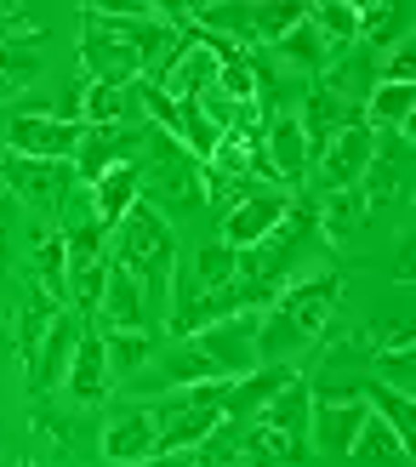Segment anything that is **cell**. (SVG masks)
Segmentation results:
<instances>
[{"mask_svg":"<svg viewBox=\"0 0 416 467\" xmlns=\"http://www.w3.org/2000/svg\"><path fill=\"white\" fill-rule=\"evenodd\" d=\"M342 296V279L337 274H308V279H291V285L268 302V314H257V359L263 365H291L296 354L326 337V319Z\"/></svg>","mask_w":416,"mask_h":467,"instance_id":"6da1fadb","label":"cell"},{"mask_svg":"<svg viewBox=\"0 0 416 467\" xmlns=\"http://www.w3.org/2000/svg\"><path fill=\"white\" fill-rule=\"evenodd\" d=\"M109 245H114V263H120L137 285H143L149 302V325H166L172 308V274H177V234L166 217H154L143 200L109 228Z\"/></svg>","mask_w":416,"mask_h":467,"instance_id":"7a4b0ae2","label":"cell"},{"mask_svg":"<svg viewBox=\"0 0 416 467\" xmlns=\"http://www.w3.org/2000/svg\"><path fill=\"white\" fill-rule=\"evenodd\" d=\"M137 200L149 205L154 217H194L205 212V189H200V160H189V149L166 131L143 137V154H137Z\"/></svg>","mask_w":416,"mask_h":467,"instance_id":"3957f363","label":"cell"},{"mask_svg":"<svg viewBox=\"0 0 416 467\" xmlns=\"http://www.w3.org/2000/svg\"><path fill=\"white\" fill-rule=\"evenodd\" d=\"M371 416L359 382H337V388H308V451L326 456H348L359 422Z\"/></svg>","mask_w":416,"mask_h":467,"instance_id":"277c9868","label":"cell"},{"mask_svg":"<svg viewBox=\"0 0 416 467\" xmlns=\"http://www.w3.org/2000/svg\"><path fill=\"white\" fill-rule=\"evenodd\" d=\"M80 63L91 86H131L143 80V63H137L131 40L114 29V17L103 6H86V35H80Z\"/></svg>","mask_w":416,"mask_h":467,"instance_id":"5b68a950","label":"cell"},{"mask_svg":"<svg viewBox=\"0 0 416 467\" xmlns=\"http://www.w3.org/2000/svg\"><path fill=\"white\" fill-rule=\"evenodd\" d=\"M98 451H103L109 467H149L160 456V410L149 400L114 405L103 433H98Z\"/></svg>","mask_w":416,"mask_h":467,"instance_id":"8992f818","label":"cell"},{"mask_svg":"<svg viewBox=\"0 0 416 467\" xmlns=\"http://www.w3.org/2000/svg\"><path fill=\"white\" fill-rule=\"evenodd\" d=\"M0 166H6V182H12V200H23L29 212L52 217L63 194L75 189V166L68 160H23V154H0Z\"/></svg>","mask_w":416,"mask_h":467,"instance_id":"52a82bcc","label":"cell"},{"mask_svg":"<svg viewBox=\"0 0 416 467\" xmlns=\"http://www.w3.org/2000/svg\"><path fill=\"white\" fill-rule=\"evenodd\" d=\"M143 126H80V143H75V177L86 182H98L103 171H114V166H137V154H143Z\"/></svg>","mask_w":416,"mask_h":467,"instance_id":"ba28073f","label":"cell"},{"mask_svg":"<svg viewBox=\"0 0 416 467\" xmlns=\"http://www.w3.org/2000/svg\"><path fill=\"white\" fill-rule=\"evenodd\" d=\"M205 359H212L228 382L234 377H251L263 359H257V314H228V319H217V325H205V331H194L189 337Z\"/></svg>","mask_w":416,"mask_h":467,"instance_id":"9c48e42d","label":"cell"},{"mask_svg":"<svg viewBox=\"0 0 416 467\" xmlns=\"http://www.w3.org/2000/svg\"><path fill=\"white\" fill-rule=\"evenodd\" d=\"M371 160H377V131L365 126V120H354V126H342L331 143L314 154V166H319L326 194H342V189H359V182H365Z\"/></svg>","mask_w":416,"mask_h":467,"instance_id":"30bf717a","label":"cell"},{"mask_svg":"<svg viewBox=\"0 0 416 467\" xmlns=\"http://www.w3.org/2000/svg\"><path fill=\"white\" fill-rule=\"evenodd\" d=\"M291 217V200L286 189H251L234 212H223V245L228 251H245V245H263L274 228Z\"/></svg>","mask_w":416,"mask_h":467,"instance_id":"8fae6325","label":"cell"},{"mask_svg":"<svg viewBox=\"0 0 416 467\" xmlns=\"http://www.w3.org/2000/svg\"><path fill=\"white\" fill-rule=\"evenodd\" d=\"M6 143L23 160H75L80 126L75 120H57V114H12Z\"/></svg>","mask_w":416,"mask_h":467,"instance_id":"7c38bea8","label":"cell"},{"mask_svg":"<svg viewBox=\"0 0 416 467\" xmlns=\"http://www.w3.org/2000/svg\"><path fill=\"white\" fill-rule=\"evenodd\" d=\"M263 160L274 171V189H286V182L296 189V182L308 177L314 154H308V137H303V126H296L291 109H280L274 120H263Z\"/></svg>","mask_w":416,"mask_h":467,"instance_id":"4fadbf2b","label":"cell"},{"mask_svg":"<svg viewBox=\"0 0 416 467\" xmlns=\"http://www.w3.org/2000/svg\"><path fill=\"white\" fill-rule=\"evenodd\" d=\"M80 337H86V319H80L75 308H57V319L46 325V337H40L35 359H29V377H35L40 393H46V388H63V370H68V359H75Z\"/></svg>","mask_w":416,"mask_h":467,"instance_id":"5bb4252c","label":"cell"},{"mask_svg":"<svg viewBox=\"0 0 416 467\" xmlns=\"http://www.w3.org/2000/svg\"><path fill=\"white\" fill-rule=\"evenodd\" d=\"M103 319V331H154L149 325V302H143V285L120 268V263H109V279H103V296H98V308H91Z\"/></svg>","mask_w":416,"mask_h":467,"instance_id":"9a60e30c","label":"cell"},{"mask_svg":"<svg viewBox=\"0 0 416 467\" xmlns=\"http://www.w3.org/2000/svg\"><path fill=\"white\" fill-rule=\"evenodd\" d=\"M291 377H296L291 365H257L251 377H234V382H228V400H223V422H228V428H245L251 416H257Z\"/></svg>","mask_w":416,"mask_h":467,"instance_id":"2e32d148","label":"cell"},{"mask_svg":"<svg viewBox=\"0 0 416 467\" xmlns=\"http://www.w3.org/2000/svg\"><path fill=\"white\" fill-rule=\"evenodd\" d=\"M63 393L75 405H103L109 393H114V382H109V354H103V337H80V348H75V359H68V370H63Z\"/></svg>","mask_w":416,"mask_h":467,"instance_id":"e0dca14e","label":"cell"},{"mask_svg":"<svg viewBox=\"0 0 416 467\" xmlns=\"http://www.w3.org/2000/svg\"><path fill=\"white\" fill-rule=\"evenodd\" d=\"M291 114H296V126L308 137V154H319L342 126L359 120V109H348L342 98H331V91H314V98H303V109H291Z\"/></svg>","mask_w":416,"mask_h":467,"instance_id":"ac0fdd59","label":"cell"},{"mask_svg":"<svg viewBox=\"0 0 416 467\" xmlns=\"http://www.w3.org/2000/svg\"><path fill=\"white\" fill-rule=\"evenodd\" d=\"M251 422H263V428H274V433H286V439H296V445H308V382L303 377H291L274 400L251 416Z\"/></svg>","mask_w":416,"mask_h":467,"instance_id":"d6986e66","label":"cell"},{"mask_svg":"<svg viewBox=\"0 0 416 467\" xmlns=\"http://www.w3.org/2000/svg\"><path fill=\"white\" fill-rule=\"evenodd\" d=\"M80 126H143L131 86H80Z\"/></svg>","mask_w":416,"mask_h":467,"instance_id":"ffe728a7","label":"cell"},{"mask_svg":"<svg viewBox=\"0 0 416 467\" xmlns=\"http://www.w3.org/2000/svg\"><path fill=\"white\" fill-rule=\"evenodd\" d=\"M411 109H416V86H394V80H377L371 86V98H365V109H359V120L365 126H394L400 137H405V143H411Z\"/></svg>","mask_w":416,"mask_h":467,"instance_id":"44dd1931","label":"cell"},{"mask_svg":"<svg viewBox=\"0 0 416 467\" xmlns=\"http://www.w3.org/2000/svg\"><path fill=\"white\" fill-rule=\"evenodd\" d=\"M103 354H109V382H137L143 370L154 365V331H109L103 337Z\"/></svg>","mask_w":416,"mask_h":467,"instance_id":"7402d4cb","label":"cell"},{"mask_svg":"<svg viewBox=\"0 0 416 467\" xmlns=\"http://www.w3.org/2000/svg\"><path fill=\"white\" fill-rule=\"evenodd\" d=\"M212 91L217 98H228V103H257V91H263V63L251 57V52H223V63H217V80H212Z\"/></svg>","mask_w":416,"mask_h":467,"instance_id":"603a6c76","label":"cell"},{"mask_svg":"<svg viewBox=\"0 0 416 467\" xmlns=\"http://www.w3.org/2000/svg\"><path fill=\"white\" fill-rule=\"evenodd\" d=\"M348 456H359V462H388V467H411V445L382 422V416H365L359 422V433H354V445H348Z\"/></svg>","mask_w":416,"mask_h":467,"instance_id":"cb8c5ba5","label":"cell"},{"mask_svg":"<svg viewBox=\"0 0 416 467\" xmlns=\"http://www.w3.org/2000/svg\"><path fill=\"white\" fill-rule=\"evenodd\" d=\"M91 205H98V223L103 228H114L131 205H137V166H114V171H103L98 182H91Z\"/></svg>","mask_w":416,"mask_h":467,"instance_id":"d4e9b609","label":"cell"},{"mask_svg":"<svg viewBox=\"0 0 416 467\" xmlns=\"http://www.w3.org/2000/svg\"><path fill=\"white\" fill-rule=\"evenodd\" d=\"M172 137H177L182 149H189V160H200V166H205V160L217 154V143H223V131H217L212 120H205V109H200V98H182V103H177V120H172Z\"/></svg>","mask_w":416,"mask_h":467,"instance_id":"484cf974","label":"cell"},{"mask_svg":"<svg viewBox=\"0 0 416 467\" xmlns=\"http://www.w3.org/2000/svg\"><path fill=\"white\" fill-rule=\"evenodd\" d=\"M319 234H326L331 245L354 240V228L365 223V194L359 189H342V194H319V212H314Z\"/></svg>","mask_w":416,"mask_h":467,"instance_id":"4316f807","label":"cell"},{"mask_svg":"<svg viewBox=\"0 0 416 467\" xmlns=\"http://www.w3.org/2000/svg\"><path fill=\"white\" fill-rule=\"evenodd\" d=\"M46 75V63H40V46L35 40H12V46H0V98H12L17 103V91H29L35 80Z\"/></svg>","mask_w":416,"mask_h":467,"instance_id":"83f0119b","label":"cell"},{"mask_svg":"<svg viewBox=\"0 0 416 467\" xmlns=\"http://www.w3.org/2000/svg\"><path fill=\"white\" fill-rule=\"evenodd\" d=\"M160 377H166L160 388H172V393H177V388H200V382H228V377H223V370H217L212 359L200 354L194 342H182L177 354H166V365H160Z\"/></svg>","mask_w":416,"mask_h":467,"instance_id":"f1b7e54d","label":"cell"},{"mask_svg":"<svg viewBox=\"0 0 416 467\" xmlns=\"http://www.w3.org/2000/svg\"><path fill=\"white\" fill-rule=\"evenodd\" d=\"M308 23L319 29L326 46H354L359 40V6H348V0H319V6H308Z\"/></svg>","mask_w":416,"mask_h":467,"instance_id":"f546056e","label":"cell"},{"mask_svg":"<svg viewBox=\"0 0 416 467\" xmlns=\"http://www.w3.org/2000/svg\"><path fill=\"white\" fill-rule=\"evenodd\" d=\"M365 393V405H371V416H382L388 428H394L405 445L416 439V416H411V393H394V388H382V382H359Z\"/></svg>","mask_w":416,"mask_h":467,"instance_id":"4dcf8cb0","label":"cell"},{"mask_svg":"<svg viewBox=\"0 0 416 467\" xmlns=\"http://www.w3.org/2000/svg\"><path fill=\"white\" fill-rule=\"evenodd\" d=\"M182 274H189L194 285H205V291H217V285H240V251H228V245H205Z\"/></svg>","mask_w":416,"mask_h":467,"instance_id":"1f68e13d","label":"cell"},{"mask_svg":"<svg viewBox=\"0 0 416 467\" xmlns=\"http://www.w3.org/2000/svg\"><path fill=\"white\" fill-rule=\"evenodd\" d=\"M274 46H280V57H286L291 68H326V63H331V46L319 40V29H314L308 17L296 23L291 35H280V40H274Z\"/></svg>","mask_w":416,"mask_h":467,"instance_id":"d6a6232c","label":"cell"},{"mask_svg":"<svg viewBox=\"0 0 416 467\" xmlns=\"http://www.w3.org/2000/svg\"><path fill=\"white\" fill-rule=\"evenodd\" d=\"M377 63L382 57H348V63H337L331 68V98H342V103H365L371 98V86H377Z\"/></svg>","mask_w":416,"mask_h":467,"instance_id":"836d02e7","label":"cell"},{"mask_svg":"<svg viewBox=\"0 0 416 467\" xmlns=\"http://www.w3.org/2000/svg\"><path fill=\"white\" fill-rule=\"evenodd\" d=\"M405 17H411V6H359V40H371L382 57L388 40H405Z\"/></svg>","mask_w":416,"mask_h":467,"instance_id":"e575fe53","label":"cell"},{"mask_svg":"<svg viewBox=\"0 0 416 467\" xmlns=\"http://www.w3.org/2000/svg\"><path fill=\"white\" fill-rule=\"evenodd\" d=\"M189 456H194L200 467H245V451H240V428H228V422H223V428H217L212 439H205V445H194Z\"/></svg>","mask_w":416,"mask_h":467,"instance_id":"d590c367","label":"cell"},{"mask_svg":"<svg viewBox=\"0 0 416 467\" xmlns=\"http://www.w3.org/2000/svg\"><path fill=\"white\" fill-rule=\"evenodd\" d=\"M377 365H382V377H388V388H394V393H411V382H416L411 348H388V354H377Z\"/></svg>","mask_w":416,"mask_h":467,"instance_id":"8d00e7d4","label":"cell"},{"mask_svg":"<svg viewBox=\"0 0 416 467\" xmlns=\"http://www.w3.org/2000/svg\"><path fill=\"white\" fill-rule=\"evenodd\" d=\"M17 29H23V12L12 17L6 6H0V46H12V40H17Z\"/></svg>","mask_w":416,"mask_h":467,"instance_id":"74e56055","label":"cell"},{"mask_svg":"<svg viewBox=\"0 0 416 467\" xmlns=\"http://www.w3.org/2000/svg\"><path fill=\"white\" fill-rule=\"evenodd\" d=\"M149 467H200V462H194V456H189V451H177V456H154V462H149Z\"/></svg>","mask_w":416,"mask_h":467,"instance_id":"f35d334b","label":"cell"},{"mask_svg":"<svg viewBox=\"0 0 416 467\" xmlns=\"http://www.w3.org/2000/svg\"><path fill=\"white\" fill-rule=\"evenodd\" d=\"M0 467H6V462H0Z\"/></svg>","mask_w":416,"mask_h":467,"instance_id":"ab89813d","label":"cell"}]
</instances>
